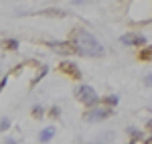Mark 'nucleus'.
<instances>
[{
    "mask_svg": "<svg viewBox=\"0 0 152 144\" xmlns=\"http://www.w3.org/2000/svg\"><path fill=\"white\" fill-rule=\"evenodd\" d=\"M4 45L8 49H18V41H14V39H8V41H4Z\"/></svg>",
    "mask_w": 152,
    "mask_h": 144,
    "instance_id": "obj_11",
    "label": "nucleus"
},
{
    "mask_svg": "<svg viewBox=\"0 0 152 144\" xmlns=\"http://www.w3.org/2000/svg\"><path fill=\"white\" fill-rule=\"evenodd\" d=\"M73 47H75V51L79 55H85V57H99V55H104V47L99 45V41L91 33H87V31H77L75 33Z\"/></svg>",
    "mask_w": 152,
    "mask_h": 144,
    "instance_id": "obj_1",
    "label": "nucleus"
},
{
    "mask_svg": "<svg viewBox=\"0 0 152 144\" xmlns=\"http://www.w3.org/2000/svg\"><path fill=\"white\" fill-rule=\"evenodd\" d=\"M8 126H10V122H8V120H2V122H0V130H6Z\"/></svg>",
    "mask_w": 152,
    "mask_h": 144,
    "instance_id": "obj_13",
    "label": "nucleus"
},
{
    "mask_svg": "<svg viewBox=\"0 0 152 144\" xmlns=\"http://www.w3.org/2000/svg\"><path fill=\"white\" fill-rule=\"evenodd\" d=\"M148 128H150V130H152V120H148Z\"/></svg>",
    "mask_w": 152,
    "mask_h": 144,
    "instance_id": "obj_16",
    "label": "nucleus"
},
{
    "mask_svg": "<svg viewBox=\"0 0 152 144\" xmlns=\"http://www.w3.org/2000/svg\"><path fill=\"white\" fill-rule=\"evenodd\" d=\"M140 59H144V61H148V59H152V47H148V49H144L140 53Z\"/></svg>",
    "mask_w": 152,
    "mask_h": 144,
    "instance_id": "obj_9",
    "label": "nucleus"
},
{
    "mask_svg": "<svg viewBox=\"0 0 152 144\" xmlns=\"http://www.w3.org/2000/svg\"><path fill=\"white\" fill-rule=\"evenodd\" d=\"M122 43H124V45H144L146 39L140 37V35H124L122 37Z\"/></svg>",
    "mask_w": 152,
    "mask_h": 144,
    "instance_id": "obj_5",
    "label": "nucleus"
},
{
    "mask_svg": "<svg viewBox=\"0 0 152 144\" xmlns=\"http://www.w3.org/2000/svg\"><path fill=\"white\" fill-rule=\"evenodd\" d=\"M61 69H63V71H69L73 77H79V75H81V73L77 71V65H73V63H61Z\"/></svg>",
    "mask_w": 152,
    "mask_h": 144,
    "instance_id": "obj_6",
    "label": "nucleus"
},
{
    "mask_svg": "<svg viewBox=\"0 0 152 144\" xmlns=\"http://www.w3.org/2000/svg\"><path fill=\"white\" fill-rule=\"evenodd\" d=\"M144 83H146V85H152V73L146 77V79H144Z\"/></svg>",
    "mask_w": 152,
    "mask_h": 144,
    "instance_id": "obj_15",
    "label": "nucleus"
},
{
    "mask_svg": "<svg viewBox=\"0 0 152 144\" xmlns=\"http://www.w3.org/2000/svg\"><path fill=\"white\" fill-rule=\"evenodd\" d=\"M41 14H45V16H65L67 12L65 10H57V8H49V10H43Z\"/></svg>",
    "mask_w": 152,
    "mask_h": 144,
    "instance_id": "obj_8",
    "label": "nucleus"
},
{
    "mask_svg": "<svg viewBox=\"0 0 152 144\" xmlns=\"http://www.w3.org/2000/svg\"><path fill=\"white\" fill-rule=\"evenodd\" d=\"M105 102H107V104H110V106H116V104H118V97L110 96V97H105Z\"/></svg>",
    "mask_w": 152,
    "mask_h": 144,
    "instance_id": "obj_12",
    "label": "nucleus"
},
{
    "mask_svg": "<svg viewBox=\"0 0 152 144\" xmlns=\"http://www.w3.org/2000/svg\"><path fill=\"white\" fill-rule=\"evenodd\" d=\"M107 116H112V110H104V108H95L91 110V112H87V120L89 122H97V120H104V118H107Z\"/></svg>",
    "mask_w": 152,
    "mask_h": 144,
    "instance_id": "obj_3",
    "label": "nucleus"
},
{
    "mask_svg": "<svg viewBox=\"0 0 152 144\" xmlns=\"http://www.w3.org/2000/svg\"><path fill=\"white\" fill-rule=\"evenodd\" d=\"M33 114H35V116H41V114H43V110H41V108H39V106H37V108L33 110Z\"/></svg>",
    "mask_w": 152,
    "mask_h": 144,
    "instance_id": "obj_14",
    "label": "nucleus"
},
{
    "mask_svg": "<svg viewBox=\"0 0 152 144\" xmlns=\"http://www.w3.org/2000/svg\"><path fill=\"white\" fill-rule=\"evenodd\" d=\"M53 134H55V130H53V128H45V130L41 132V136H39V140H41V142H47V140H51V138H53Z\"/></svg>",
    "mask_w": 152,
    "mask_h": 144,
    "instance_id": "obj_7",
    "label": "nucleus"
},
{
    "mask_svg": "<svg viewBox=\"0 0 152 144\" xmlns=\"http://www.w3.org/2000/svg\"><path fill=\"white\" fill-rule=\"evenodd\" d=\"M130 138H132L134 142H138V140H142V132L140 130H130Z\"/></svg>",
    "mask_w": 152,
    "mask_h": 144,
    "instance_id": "obj_10",
    "label": "nucleus"
},
{
    "mask_svg": "<svg viewBox=\"0 0 152 144\" xmlns=\"http://www.w3.org/2000/svg\"><path fill=\"white\" fill-rule=\"evenodd\" d=\"M77 97L81 99L85 106H95L99 99H97V94L94 91V87H89V85H81L79 89H77Z\"/></svg>",
    "mask_w": 152,
    "mask_h": 144,
    "instance_id": "obj_2",
    "label": "nucleus"
},
{
    "mask_svg": "<svg viewBox=\"0 0 152 144\" xmlns=\"http://www.w3.org/2000/svg\"><path fill=\"white\" fill-rule=\"evenodd\" d=\"M47 45L51 49H55V51H59V55H69L71 51H73V45H69V43H55V41H47Z\"/></svg>",
    "mask_w": 152,
    "mask_h": 144,
    "instance_id": "obj_4",
    "label": "nucleus"
}]
</instances>
